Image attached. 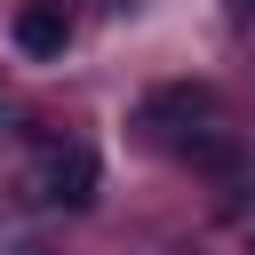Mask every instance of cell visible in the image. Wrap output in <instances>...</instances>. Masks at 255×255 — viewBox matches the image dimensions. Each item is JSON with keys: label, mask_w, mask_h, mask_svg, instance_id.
Here are the masks:
<instances>
[{"label": "cell", "mask_w": 255, "mask_h": 255, "mask_svg": "<svg viewBox=\"0 0 255 255\" xmlns=\"http://www.w3.org/2000/svg\"><path fill=\"white\" fill-rule=\"evenodd\" d=\"M96 175H104V167H96L88 143H56V151L40 159V199H48V207H88V199H96Z\"/></svg>", "instance_id": "obj_3"}, {"label": "cell", "mask_w": 255, "mask_h": 255, "mask_svg": "<svg viewBox=\"0 0 255 255\" xmlns=\"http://www.w3.org/2000/svg\"><path fill=\"white\" fill-rule=\"evenodd\" d=\"M215 120V96L199 88V80H175V88H151L143 104H135V128L143 135H159V143H199V128Z\"/></svg>", "instance_id": "obj_1"}, {"label": "cell", "mask_w": 255, "mask_h": 255, "mask_svg": "<svg viewBox=\"0 0 255 255\" xmlns=\"http://www.w3.org/2000/svg\"><path fill=\"white\" fill-rule=\"evenodd\" d=\"M8 40H16V56L56 64V56L72 48V8H64V0H24V8H16V24H8Z\"/></svg>", "instance_id": "obj_2"}, {"label": "cell", "mask_w": 255, "mask_h": 255, "mask_svg": "<svg viewBox=\"0 0 255 255\" xmlns=\"http://www.w3.org/2000/svg\"><path fill=\"white\" fill-rule=\"evenodd\" d=\"M239 8H255V0H239Z\"/></svg>", "instance_id": "obj_4"}, {"label": "cell", "mask_w": 255, "mask_h": 255, "mask_svg": "<svg viewBox=\"0 0 255 255\" xmlns=\"http://www.w3.org/2000/svg\"><path fill=\"white\" fill-rule=\"evenodd\" d=\"M247 255H255V247H247Z\"/></svg>", "instance_id": "obj_5"}]
</instances>
